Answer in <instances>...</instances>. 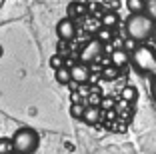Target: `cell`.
<instances>
[{
    "mask_svg": "<svg viewBox=\"0 0 156 154\" xmlns=\"http://www.w3.org/2000/svg\"><path fill=\"white\" fill-rule=\"evenodd\" d=\"M156 30V22L152 18H148L146 14H132L126 20V34L128 38L136 40L138 44H144L146 40H150L152 34Z\"/></svg>",
    "mask_w": 156,
    "mask_h": 154,
    "instance_id": "6da1fadb",
    "label": "cell"
},
{
    "mask_svg": "<svg viewBox=\"0 0 156 154\" xmlns=\"http://www.w3.org/2000/svg\"><path fill=\"white\" fill-rule=\"evenodd\" d=\"M130 62L134 64V68L140 74H146V76L156 74V52L148 44H138L130 52Z\"/></svg>",
    "mask_w": 156,
    "mask_h": 154,
    "instance_id": "7a4b0ae2",
    "label": "cell"
},
{
    "mask_svg": "<svg viewBox=\"0 0 156 154\" xmlns=\"http://www.w3.org/2000/svg\"><path fill=\"white\" fill-rule=\"evenodd\" d=\"M10 140H12L14 154H34L38 148V134L32 128H20V130H16Z\"/></svg>",
    "mask_w": 156,
    "mask_h": 154,
    "instance_id": "3957f363",
    "label": "cell"
},
{
    "mask_svg": "<svg viewBox=\"0 0 156 154\" xmlns=\"http://www.w3.org/2000/svg\"><path fill=\"white\" fill-rule=\"evenodd\" d=\"M104 52V44H102L100 40H90L86 46L82 48V52H80V58H82V62H94V60L100 58V54Z\"/></svg>",
    "mask_w": 156,
    "mask_h": 154,
    "instance_id": "277c9868",
    "label": "cell"
},
{
    "mask_svg": "<svg viewBox=\"0 0 156 154\" xmlns=\"http://www.w3.org/2000/svg\"><path fill=\"white\" fill-rule=\"evenodd\" d=\"M56 34H58L60 42H68L76 36V26H74L72 18H62L56 24Z\"/></svg>",
    "mask_w": 156,
    "mask_h": 154,
    "instance_id": "5b68a950",
    "label": "cell"
},
{
    "mask_svg": "<svg viewBox=\"0 0 156 154\" xmlns=\"http://www.w3.org/2000/svg\"><path fill=\"white\" fill-rule=\"evenodd\" d=\"M70 78H72V82H76V84H86L88 78H90V68L82 62L72 64V66H70Z\"/></svg>",
    "mask_w": 156,
    "mask_h": 154,
    "instance_id": "8992f818",
    "label": "cell"
},
{
    "mask_svg": "<svg viewBox=\"0 0 156 154\" xmlns=\"http://www.w3.org/2000/svg\"><path fill=\"white\" fill-rule=\"evenodd\" d=\"M128 60H130V54L126 52L124 48H114L112 50V54H110V62H112V66H116V68H124L126 64H128Z\"/></svg>",
    "mask_w": 156,
    "mask_h": 154,
    "instance_id": "52a82bcc",
    "label": "cell"
},
{
    "mask_svg": "<svg viewBox=\"0 0 156 154\" xmlns=\"http://www.w3.org/2000/svg\"><path fill=\"white\" fill-rule=\"evenodd\" d=\"M54 78H56L58 84H70V82H72V78H70V68L62 66V68H58V70H54Z\"/></svg>",
    "mask_w": 156,
    "mask_h": 154,
    "instance_id": "ba28073f",
    "label": "cell"
},
{
    "mask_svg": "<svg viewBox=\"0 0 156 154\" xmlns=\"http://www.w3.org/2000/svg\"><path fill=\"white\" fill-rule=\"evenodd\" d=\"M98 116H100V110L94 108V106H88V108L84 110L82 120H84L86 124H96V122H98Z\"/></svg>",
    "mask_w": 156,
    "mask_h": 154,
    "instance_id": "9c48e42d",
    "label": "cell"
},
{
    "mask_svg": "<svg viewBox=\"0 0 156 154\" xmlns=\"http://www.w3.org/2000/svg\"><path fill=\"white\" fill-rule=\"evenodd\" d=\"M126 6H128L130 14H142L144 6H146V0H126Z\"/></svg>",
    "mask_w": 156,
    "mask_h": 154,
    "instance_id": "30bf717a",
    "label": "cell"
},
{
    "mask_svg": "<svg viewBox=\"0 0 156 154\" xmlns=\"http://www.w3.org/2000/svg\"><path fill=\"white\" fill-rule=\"evenodd\" d=\"M112 36H114L112 28H104V26H102L100 30H98V34H96V40H100L102 44H106V42H110V40H112Z\"/></svg>",
    "mask_w": 156,
    "mask_h": 154,
    "instance_id": "8fae6325",
    "label": "cell"
},
{
    "mask_svg": "<svg viewBox=\"0 0 156 154\" xmlns=\"http://www.w3.org/2000/svg\"><path fill=\"white\" fill-rule=\"evenodd\" d=\"M84 110H86V106H84V104H80V102H72V106H70V116H72V118H80V120H82Z\"/></svg>",
    "mask_w": 156,
    "mask_h": 154,
    "instance_id": "7c38bea8",
    "label": "cell"
},
{
    "mask_svg": "<svg viewBox=\"0 0 156 154\" xmlns=\"http://www.w3.org/2000/svg\"><path fill=\"white\" fill-rule=\"evenodd\" d=\"M144 14L148 18H152L156 22V0H146V6H144Z\"/></svg>",
    "mask_w": 156,
    "mask_h": 154,
    "instance_id": "4fadbf2b",
    "label": "cell"
},
{
    "mask_svg": "<svg viewBox=\"0 0 156 154\" xmlns=\"http://www.w3.org/2000/svg\"><path fill=\"white\" fill-rule=\"evenodd\" d=\"M120 96H122V102H132V100L136 98V88L134 86H126Z\"/></svg>",
    "mask_w": 156,
    "mask_h": 154,
    "instance_id": "5bb4252c",
    "label": "cell"
},
{
    "mask_svg": "<svg viewBox=\"0 0 156 154\" xmlns=\"http://www.w3.org/2000/svg\"><path fill=\"white\" fill-rule=\"evenodd\" d=\"M12 140L10 138H0V154H12Z\"/></svg>",
    "mask_w": 156,
    "mask_h": 154,
    "instance_id": "9a60e30c",
    "label": "cell"
},
{
    "mask_svg": "<svg viewBox=\"0 0 156 154\" xmlns=\"http://www.w3.org/2000/svg\"><path fill=\"white\" fill-rule=\"evenodd\" d=\"M116 22H118V16H116L114 12H108V14H104V18H102V24H104V28H112Z\"/></svg>",
    "mask_w": 156,
    "mask_h": 154,
    "instance_id": "2e32d148",
    "label": "cell"
},
{
    "mask_svg": "<svg viewBox=\"0 0 156 154\" xmlns=\"http://www.w3.org/2000/svg\"><path fill=\"white\" fill-rule=\"evenodd\" d=\"M68 14H70V16H82V14H84V4H80V2H74V4H70Z\"/></svg>",
    "mask_w": 156,
    "mask_h": 154,
    "instance_id": "e0dca14e",
    "label": "cell"
},
{
    "mask_svg": "<svg viewBox=\"0 0 156 154\" xmlns=\"http://www.w3.org/2000/svg\"><path fill=\"white\" fill-rule=\"evenodd\" d=\"M50 66L54 68V70L62 68V66H64V58H62L60 54H54V56H50Z\"/></svg>",
    "mask_w": 156,
    "mask_h": 154,
    "instance_id": "ac0fdd59",
    "label": "cell"
},
{
    "mask_svg": "<svg viewBox=\"0 0 156 154\" xmlns=\"http://www.w3.org/2000/svg\"><path fill=\"white\" fill-rule=\"evenodd\" d=\"M136 46H138V42L132 40V38H126V40H124V50H126V52H132Z\"/></svg>",
    "mask_w": 156,
    "mask_h": 154,
    "instance_id": "d6986e66",
    "label": "cell"
},
{
    "mask_svg": "<svg viewBox=\"0 0 156 154\" xmlns=\"http://www.w3.org/2000/svg\"><path fill=\"white\" fill-rule=\"evenodd\" d=\"M118 70H120V68H116V66H108V68H106V70H104V76L106 78H116V76H118Z\"/></svg>",
    "mask_w": 156,
    "mask_h": 154,
    "instance_id": "ffe728a7",
    "label": "cell"
},
{
    "mask_svg": "<svg viewBox=\"0 0 156 154\" xmlns=\"http://www.w3.org/2000/svg\"><path fill=\"white\" fill-rule=\"evenodd\" d=\"M152 94H154V98H156V78H154V82H152Z\"/></svg>",
    "mask_w": 156,
    "mask_h": 154,
    "instance_id": "44dd1931",
    "label": "cell"
},
{
    "mask_svg": "<svg viewBox=\"0 0 156 154\" xmlns=\"http://www.w3.org/2000/svg\"><path fill=\"white\" fill-rule=\"evenodd\" d=\"M12 154H14V152H12Z\"/></svg>",
    "mask_w": 156,
    "mask_h": 154,
    "instance_id": "7402d4cb",
    "label": "cell"
}]
</instances>
